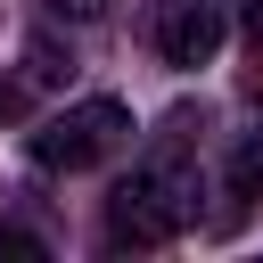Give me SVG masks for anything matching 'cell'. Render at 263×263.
<instances>
[{"label":"cell","mask_w":263,"mask_h":263,"mask_svg":"<svg viewBox=\"0 0 263 263\" xmlns=\"http://www.w3.org/2000/svg\"><path fill=\"white\" fill-rule=\"evenodd\" d=\"M197 214V132L173 115L107 197V247H173Z\"/></svg>","instance_id":"obj_1"},{"label":"cell","mask_w":263,"mask_h":263,"mask_svg":"<svg viewBox=\"0 0 263 263\" xmlns=\"http://www.w3.org/2000/svg\"><path fill=\"white\" fill-rule=\"evenodd\" d=\"M123 140H132V107H123V99H74V107H58V115L33 132V164H49V173H90V164H107Z\"/></svg>","instance_id":"obj_2"},{"label":"cell","mask_w":263,"mask_h":263,"mask_svg":"<svg viewBox=\"0 0 263 263\" xmlns=\"http://www.w3.org/2000/svg\"><path fill=\"white\" fill-rule=\"evenodd\" d=\"M222 25H230L222 0H164V8H156V49H164V66H205V58L222 49Z\"/></svg>","instance_id":"obj_3"},{"label":"cell","mask_w":263,"mask_h":263,"mask_svg":"<svg viewBox=\"0 0 263 263\" xmlns=\"http://www.w3.org/2000/svg\"><path fill=\"white\" fill-rule=\"evenodd\" d=\"M255 181H263V132H255V140L238 148V164H230V214L255 197Z\"/></svg>","instance_id":"obj_4"},{"label":"cell","mask_w":263,"mask_h":263,"mask_svg":"<svg viewBox=\"0 0 263 263\" xmlns=\"http://www.w3.org/2000/svg\"><path fill=\"white\" fill-rule=\"evenodd\" d=\"M49 16H74V25H90V16H107V0H49Z\"/></svg>","instance_id":"obj_5"},{"label":"cell","mask_w":263,"mask_h":263,"mask_svg":"<svg viewBox=\"0 0 263 263\" xmlns=\"http://www.w3.org/2000/svg\"><path fill=\"white\" fill-rule=\"evenodd\" d=\"M247 8H255V25H263V0H247Z\"/></svg>","instance_id":"obj_6"}]
</instances>
